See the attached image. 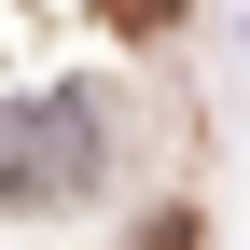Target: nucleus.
I'll return each mask as SVG.
<instances>
[{
  "label": "nucleus",
  "mask_w": 250,
  "mask_h": 250,
  "mask_svg": "<svg viewBox=\"0 0 250 250\" xmlns=\"http://www.w3.org/2000/svg\"><path fill=\"white\" fill-rule=\"evenodd\" d=\"M111 28H181V0H98Z\"/></svg>",
  "instance_id": "1"
}]
</instances>
